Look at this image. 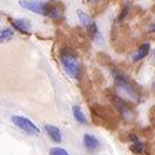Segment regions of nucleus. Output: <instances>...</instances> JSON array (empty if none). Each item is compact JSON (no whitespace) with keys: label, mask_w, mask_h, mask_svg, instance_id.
<instances>
[{"label":"nucleus","mask_w":155,"mask_h":155,"mask_svg":"<svg viewBox=\"0 0 155 155\" xmlns=\"http://www.w3.org/2000/svg\"><path fill=\"white\" fill-rule=\"evenodd\" d=\"M60 60H61V64H62V67H64L65 72H67L71 78H74V79H79V75H81V65H79V62L76 61V58H75L74 55L68 54V53H62Z\"/></svg>","instance_id":"f257e3e1"},{"label":"nucleus","mask_w":155,"mask_h":155,"mask_svg":"<svg viewBox=\"0 0 155 155\" xmlns=\"http://www.w3.org/2000/svg\"><path fill=\"white\" fill-rule=\"evenodd\" d=\"M11 120H13V123L17 126V127H19V129L24 130V132L28 133V134L38 136L39 133H40V130H39L38 126H36L31 119L25 118V116H17L15 115V116L11 118Z\"/></svg>","instance_id":"f03ea898"},{"label":"nucleus","mask_w":155,"mask_h":155,"mask_svg":"<svg viewBox=\"0 0 155 155\" xmlns=\"http://www.w3.org/2000/svg\"><path fill=\"white\" fill-rule=\"evenodd\" d=\"M19 6L26 8L31 13L42 14V15L47 14V8H48V6L42 0H19Z\"/></svg>","instance_id":"7ed1b4c3"},{"label":"nucleus","mask_w":155,"mask_h":155,"mask_svg":"<svg viewBox=\"0 0 155 155\" xmlns=\"http://www.w3.org/2000/svg\"><path fill=\"white\" fill-rule=\"evenodd\" d=\"M78 17L81 19V24L86 28V31L89 32V35L91 36V39H97L98 38V29H97V25L90 17L87 15L86 13H83L82 10H78Z\"/></svg>","instance_id":"20e7f679"},{"label":"nucleus","mask_w":155,"mask_h":155,"mask_svg":"<svg viewBox=\"0 0 155 155\" xmlns=\"http://www.w3.org/2000/svg\"><path fill=\"white\" fill-rule=\"evenodd\" d=\"M115 82H116V86L119 87V89L125 90L126 93L129 94V96L136 97V98H137L136 89L132 86V83H130V82L126 79V76H122V75H115Z\"/></svg>","instance_id":"39448f33"},{"label":"nucleus","mask_w":155,"mask_h":155,"mask_svg":"<svg viewBox=\"0 0 155 155\" xmlns=\"http://www.w3.org/2000/svg\"><path fill=\"white\" fill-rule=\"evenodd\" d=\"M83 144L89 152H96L97 150L100 148V141H98V139L93 134H84L83 136Z\"/></svg>","instance_id":"423d86ee"},{"label":"nucleus","mask_w":155,"mask_h":155,"mask_svg":"<svg viewBox=\"0 0 155 155\" xmlns=\"http://www.w3.org/2000/svg\"><path fill=\"white\" fill-rule=\"evenodd\" d=\"M150 48H151V45H150L148 42H147V43H143V45L134 51L132 60H133V61H140V60H143L144 57H147V55H148Z\"/></svg>","instance_id":"0eeeda50"},{"label":"nucleus","mask_w":155,"mask_h":155,"mask_svg":"<svg viewBox=\"0 0 155 155\" xmlns=\"http://www.w3.org/2000/svg\"><path fill=\"white\" fill-rule=\"evenodd\" d=\"M11 24H13L14 29H17L18 32L21 33H29V31H31V24L26 21V19H13L11 21Z\"/></svg>","instance_id":"6e6552de"},{"label":"nucleus","mask_w":155,"mask_h":155,"mask_svg":"<svg viewBox=\"0 0 155 155\" xmlns=\"http://www.w3.org/2000/svg\"><path fill=\"white\" fill-rule=\"evenodd\" d=\"M45 130L47 132L48 137H50L54 143H61L62 137H61V132L58 130V127H55V126H53V125H46Z\"/></svg>","instance_id":"1a4fd4ad"},{"label":"nucleus","mask_w":155,"mask_h":155,"mask_svg":"<svg viewBox=\"0 0 155 155\" xmlns=\"http://www.w3.org/2000/svg\"><path fill=\"white\" fill-rule=\"evenodd\" d=\"M72 114H74V116H75V119L78 120L79 123H82V125H87V118H86V115L83 114V111H82V108L79 105H74L72 107Z\"/></svg>","instance_id":"9d476101"},{"label":"nucleus","mask_w":155,"mask_h":155,"mask_svg":"<svg viewBox=\"0 0 155 155\" xmlns=\"http://www.w3.org/2000/svg\"><path fill=\"white\" fill-rule=\"evenodd\" d=\"M115 104H116V107H118V110L120 111V114L125 116L126 119H130V118H132V112H130V110L125 105V103H123L120 98H115Z\"/></svg>","instance_id":"9b49d317"},{"label":"nucleus","mask_w":155,"mask_h":155,"mask_svg":"<svg viewBox=\"0 0 155 155\" xmlns=\"http://www.w3.org/2000/svg\"><path fill=\"white\" fill-rule=\"evenodd\" d=\"M13 38H14V31L11 28H3L0 31V42L2 43L10 42Z\"/></svg>","instance_id":"f8f14e48"},{"label":"nucleus","mask_w":155,"mask_h":155,"mask_svg":"<svg viewBox=\"0 0 155 155\" xmlns=\"http://www.w3.org/2000/svg\"><path fill=\"white\" fill-rule=\"evenodd\" d=\"M46 15H48L53 19H58V18H61L62 17V11H61V8L53 6V7H48L47 8V14H46Z\"/></svg>","instance_id":"ddd939ff"},{"label":"nucleus","mask_w":155,"mask_h":155,"mask_svg":"<svg viewBox=\"0 0 155 155\" xmlns=\"http://www.w3.org/2000/svg\"><path fill=\"white\" fill-rule=\"evenodd\" d=\"M130 150H132L134 154H141L143 150H144V147H143V144L140 141H134L132 144V147H130Z\"/></svg>","instance_id":"4468645a"},{"label":"nucleus","mask_w":155,"mask_h":155,"mask_svg":"<svg viewBox=\"0 0 155 155\" xmlns=\"http://www.w3.org/2000/svg\"><path fill=\"white\" fill-rule=\"evenodd\" d=\"M50 155H69V154L64 148H61V147H53L50 150Z\"/></svg>","instance_id":"2eb2a0df"},{"label":"nucleus","mask_w":155,"mask_h":155,"mask_svg":"<svg viewBox=\"0 0 155 155\" xmlns=\"http://www.w3.org/2000/svg\"><path fill=\"white\" fill-rule=\"evenodd\" d=\"M127 11H129V7H126V8H125V10H123V13H122V14H120V17H119V21H122V19H123V18H125V17H126V15H127Z\"/></svg>","instance_id":"dca6fc26"},{"label":"nucleus","mask_w":155,"mask_h":155,"mask_svg":"<svg viewBox=\"0 0 155 155\" xmlns=\"http://www.w3.org/2000/svg\"><path fill=\"white\" fill-rule=\"evenodd\" d=\"M150 31H151L152 33H155V24H152V25L150 26Z\"/></svg>","instance_id":"f3484780"},{"label":"nucleus","mask_w":155,"mask_h":155,"mask_svg":"<svg viewBox=\"0 0 155 155\" xmlns=\"http://www.w3.org/2000/svg\"><path fill=\"white\" fill-rule=\"evenodd\" d=\"M96 2H98V0H89V3H96Z\"/></svg>","instance_id":"a211bd4d"},{"label":"nucleus","mask_w":155,"mask_h":155,"mask_svg":"<svg viewBox=\"0 0 155 155\" xmlns=\"http://www.w3.org/2000/svg\"><path fill=\"white\" fill-rule=\"evenodd\" d=\"M152 89H154V90H155V84H154V86H152Z\"/></svg>","instance_id":"6ab92c4d"}]
</instances>
